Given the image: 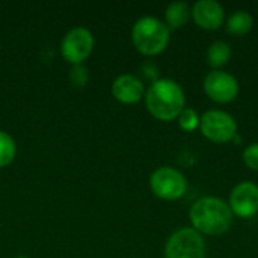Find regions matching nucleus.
Segmentation results:
<instances>
[{"instance_id":"nucleus-1","label":"nucleus","mask_w":258,"mask_h":258,"mask_svg":"<svg viewBox=\"0 0 258 258\" xmlns=\"http://www.w3.org/2000/svg\"><path fill=\"white\" fill-rule=\"evenodd\" d=\"M233 216L230 206L216 197L200 198L189 212L194 230L207 236H221L227 233L233 224Z\"/></svg>"},{"instance_id":"nucleus-2","label":"nucleus","mask_w":258,"mask_h":258,"mask_svg":"<svg viewBox=\"0 0 258 258\" xmlns=\"http://www.w3.org/2000/svg\"><path fill=\"white\" fill-rule=\"evenodd\" d=\"M184 91L172 79L154 80L145 94L148 112L160 121H172L178 118L184 109Z\"/></svg>"},{"instance_id":"nucleus-3","label":"nucleus","mask_w":258,"mask_h":258,"mask_svg":"<svg viewBox=\"0 0 258 258\" xmlns=\"http://www.w3.org/2000/svg\"><path fill=\"white\" fill-rule=\"evenodd\" d=\"M132 41L139 53L156 56L162 53L169 42V27L156 17H142L132 29Z\"/></svg>"},{"instance_id":"nucleus-4","label":"nucleus","mask_w":258,"mask_h":258,"mask_svg":"<svg viewBox=\"0 0 258 258\" xmlns=\"http://www.w3.org/2000/svg\"><path fill=\"white\" fill-rule=\"evenodd\" d=\"M206 243L203 234L194 228L177 230L166 242L165 258H204Z\"/></svg>"},{"instance_id":"nucleus-5","label":"nucleus","mask_w":258,"mask_h":258,"mask_svg":"<svg viewBox=\"0 0 258 258\" xmlns=\"http://www.w3.org/2000/svg\"><path fill=\"white\" fill-rule=\"evenodd\" d=\"M200 130L209 141L225 144L236 138L237 122L224 110H207L200 118Z\"/></svg>"},{"instance_id":"nucleus-6","label":"nucleus","mask_w":258,"mask_h":258,"mask_svg":"<svg viewBox=\"0 0 258 258\" xmlns=\"http://www.w3.org/2000/svg\"><path fill=\"white\" fill-rule=\"evenodd\" d=\"M150 186L156 197L166 201L180 200L187 190V181L184 175L171 166L157 168L150 177Z\"/></svg>"},{"instance_id":"nucleus-7","label":"nucleus","mask_w":258,"mask_h":258,"mask_svg":"<svg viewBox=\"0 0 258 258\" xmlns=\"http://www.w3.org/2000/svg\"><path fill=\"white\" fill-rule=\"evenodd\" d=\"M204 92L209 95V98H212L216 103H231L233 100H236L237 94H239V82L237 79L222 70H213L210 71L206 79H204Z\"/></svg>"},{"instance_id":"nucleus-8","label":"nucleus","mask_w":258,"mask_h":258,"mask_svg":"<svg viewBox=\"0 0 258 258\" xmlns=\"http://www.w3.org/2000/svg\"><path fill=\"white\" fill-rule=\"evenodd\" d=\"M94 48V36L85 27H76L70 30L60 44L62 56L73 65H82L88 59Z\"/></svg>"},{"instance_id":"nucleus-9","label":"nucleus","mask_w":258,"mask_h":258,"mask_svg":"<svg viewBox=\"0 0 258 258\" xmlns=\"http://www.w3.org/2000/svg\"><path fill=\"white\" fill-rule=\"evenodd\" d=\"M233 215L248 219L258 212V186L252 181H242L236 184L230 194L228 203Z\"/></svg>"},{"instance_id":"nucleus-10","label":"nucleus","mask_w":258,"mask_h":258,"mask_svg":"<svg viewBox=\"0 0 258 258\" xmlns=\"http://www.w3.org/2000/svg\"><path fill=\"white\" fill-rule=\"evenodd\" d=\"M195 23L207 30H216L222 26L225 18L224 6L216 0H198L192 8Z\"/></svg>"},{"instance_id":"nucleus-11","label":"nucleus","mask_w":258,"mask_h":258,"mask_svg":"<svg viewBox=\"0 0 258 258\" xmlns=\"http://www.w3.org/2000/svg\"><path fill=\"white\" fill-rule=\"evenodd\" d=\"M113 97L124 104H135L142 100L145 94L144 83L133 74H121L112 85Z\"/></svg>"},{"instance_id":"nucleus-12","label":"nucleus","mask_w":258,"mask_h":258,"mask_svg":"<svg viewBox=\"0 0 258 258\" xmlns=\"http://www.w3.org/2000/svg\"><path fill=\"white\" fill-rule=\"evenodd\" d=\"M190 15H192V11L186 2H172L165 11L166 26L169 29H178L189 21Z\"/></svg>"},{"instance_id":"nucleus-13","label":"nucleus","mask_w":258,"mask_h":258,"mask_svg":"<svg viewBox=\"0 0 258 258\" xmlns=\"http://www.w3.org/2000/svg\"><path fill=\"white\" fill-rule=\"evenodd\" d=\"M231 45L225 41H215L207 48V63L212 68L219 70L221 67L227 65L231 59Z\"/></svg>"},{"instance_id":"nucleus-14","label":"nucleus","mask_w":258,"mask_h":258,"mask_svg":"<svg viewBox=\"0 0 258 258\" xmlns=\"http://www.w3.org/2000/svg\"><path fill=\"white\" fill-rule=\"evenodd\" d=\"M254 20L252 15L248 11H236L233 12L228 20H227V30L228 33L234 35V36H242L246 35L251 29H252Z\"/></svg>"},{"instance_id":"nucleus-15","label":"nucleus","mask_w":258,"mask_h":258,"mask_svg":"<svg viewBox=\"0 0 258 258\" xmlns=\"http://www.w3.org/2000/svg\"><path fill=\"white\" fill-rule=\"evenodd\" d=\"M15 153L17 147L14 139L8 133L0 132V168L11 165L15 159Z\"/></svg>"},{"instance_id":"nucleus-16","label":"nucleus","mask_w":258,"mask_h":258,"mask_svg":"<svg viewBox=\"0 0 258 258\" xmlns=\"http://www.w3.org/2000/svg\"><path fill=\"white\" fill-rule=\"evenodd\" d=\"M178 125L184 132H194L200 127V116L195 109L184 107L178 115Z\"/></svg>"},{"instance_id":"nucleus-17","label":"nucleus","mask_w":258,"mask_h":258,"mask_svg":"<svg viewBox=\"0 0 258 258\" xmlns=\"http://www.w3.org/2000/svg\"><path fill=\"white\" fill-rule=\"evenodd\" d=\"M243 162L245 165L252 169V171H258V142H254L251 145H248L243 150Z\"/></svg>"},{"instance_id":"nucleus-18","label":"nucleus","mask_w":258,"mask_h":258,"mask_svg":"<svg viewBox=\"0 0 258 258\" xmlns=\"http://www.w3.org/2000/svg\"><path fill=\"white\" fill-rule=\"evenodd\" d=\"M70 77H71V82H73L74 85L83 86V85H86V82H88V71H86V68H83L82 65H74V68L71 70Z\"/></svg>"},{"instance_id":"nucleus-19","label":"nucleus","mask_w":258,"mask_h":258,"mask_svg":"<svg viewBox=\"0 0 258 258\" xmlns=\"http://www.w3.org/2000/svg\"><path fill=\"white\" fill-rule=\"evenodd\" d=\"M18 258H27V257H23V255H21V257H18Z\"/></svg>"}]
</instances>
